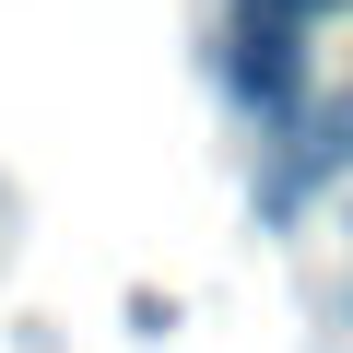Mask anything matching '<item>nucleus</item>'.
I'll list each match as a JSON object with an SVG mask.
<instances>
[{
    "label": "nucleus",
    "mask_w": 353,
    "mask_h": 353,
    "mask_svg": "<svg viewBox=\"0 0 353 353\" xmlns=\"http://www.w3.org/2000/svg\"><path fill=\"white\" fill-rule=\"evenodd\" d=\"M224 83H236V106L248 118H294L306 106V24H283V12H259V0H236V36H224Z\"/></svg>",
    "instance_id": "f257e3e1"
},
{
    "label": "nucleus",
    "mask_w": 353,
    "mask_h": 353,
    "mask_svg": "<svg viewBox=\"0 0 353 353\" xmlns=\"http://www.w3.org/2000/svg\"><path fill=\"white\" fill-rule=\"evenodd\" d=\"M353 165V106H318L283 153H271V176H259V212H306V189L318 176H341Z\"/></svg>",
    "instance_id": "f03ea898"
},
{
    "label": "nucleus",
    "mask_w": 353,
    "mask_h": 353,
    "mask_svg": "<svg viewBox=\"0 0 353 353\" xmlns=\"http://www.w3.org/2000/svg\"><path fill=\"white\" fill-rule=\"evenodd\" d=\"M341 224H353V201H341Z\"/></svg>",
    "instance_id": "7ed1b4c3"
}]
</instances>
